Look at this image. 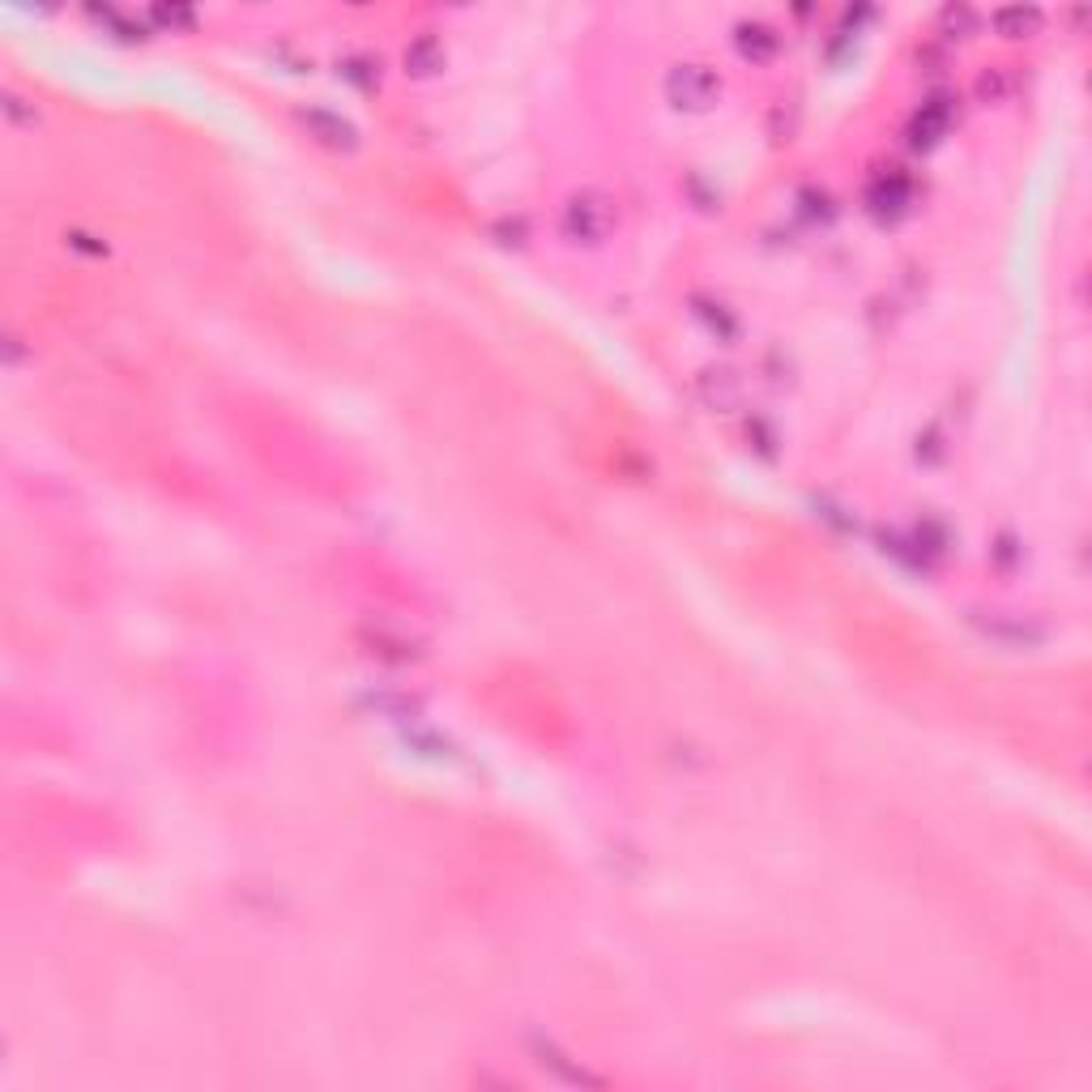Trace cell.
I'll list each match as a JSON object with an SVG mask.
<instances>
[{
    "instance_id": "6da1fadb",
    "label": "cell",
    "mask_w": 1092,
    "mask_h": 1092,
    "mask_svg": "<svg viewBox=\"0 0 1092 1092\" xmlns=\"http://www.w3.org/2000/svg\"><path fill=\"white\" fill-rule=\"evenodd\" d=\"M722 90V77L708 65H675L666 77V95L675 107H708Z\"/></svg>"
},
{
    "instance_id": "7a4b0ae2",
    "label": "cell",
    "mask_w": 1092,
    "mask_h": 1092,
    "mask_svg": "<svg viewBox=\"0 0 1092 1092\" xmlns=\"http://www.w3.org/2000/svg\"><path fill=\"white\" fill-rule=\"evenodd\" d=\"M611 201L602 192H577L563 210V226L572 240H602L611 231Z\"/></svg>"
},
{
    "instance_id": "3957f363",
    "label": "cell",
    "mask_w": 1092,
    "mask_h": 1092,
    "mask_svg": "<svg viewBox=\"0 0 1092 1092\" xmlns=\"http://www.w3.org/2000/svg\"><path fill=\"white\" fill-rule=\"evenodd\" d=\"M85 17H90L103 35H116V39H141V35H150L146 13H133V9H120V5H85Z\"/></svg>"
},
{
    "instance_id": "277c9868",
    "label": "cell",
    "mask_w": 1092,
    "mask_h": 1092,
    "mask_svg": "<svg viewBox=\"0 0 1092 1092\" xmlns=\"http://www.w3.org/2000/svg\"><path fill=\"white\" fill-rule=\"evenodd\" d=\"M734 39H738V51L752 56V61H768V56L781 51V31L764 17H747L734 26Z\"/></svg>"
},
{
    "instance_id": "5b68a950",
    "label": "cell",
    "mask_w": 1092,
    "mask_h": 1092,
    "mask_svg": "<svg viewBox=\"0 0 1092 1092\" xmlns=\"http://www.w3.org/2000/svg\"><path fill=\"white\" fill-rule=\"evenodd\" d=\"M303 124H307V133L316 137V141H325V146H333V150H341V146H355V129L341 120V116H333V111H307L303 116Z\"/></svg>"
},
{
    "instance_id": "8992f818",
    "label": "cell",
    "mask_w": 1092,
    "mask_h": 1092,
    "mask_svg": "<svg viewBox=\"0 0 1092 1092\" xmlns=\"http://www.w3.org/2000/svg\"><path fill=\"white\" fill-rule=\"evenodd\" d=\"M990 22H994V31H998V35L1020 39V35H1032V31L1042 26V9H1032V5H1028V9H1024V5H1008V9H998Z\"/></svg>"
},
{
    "instance_id": "52a82bcc",
    "label": "cell",
    "mask_w": 1092,
    "mask_h": 1092,
    "mask_svg": "<svg viewBox=\"0 0 1092 1092\" xmlns=\"http://www.w3.org/2000/svg\"><path fill=\"white\" fill-rule=\"evenodd\" d=\"M146 22H150V31L180 35V31H192V26H196V9L192 5H150Z\"/></svg>"
},
{
    "instance_id": "ba28073f",
    "label": "cell",
    "mask_w": 1092,
    "mask_h": 1092,
    "mask_svg": "<svg viewBox=\"0 0 1092 1092\" xmlns=\"http://www.w3.org/2000/svg\"><path fill=\"white\" fill-rule=\"evenodd\" d=\"M440 65H444V43L436 35H418L406 47V69L410 73H436Z\"/></svg>"
},
{
    "instance_id": "9c48e42d",
    "label": "cell",
    "mask_w": 1092,
    "mask_h": 1092,
    "mask_svg": "<svg viewBox=\"0 0 1092 1092\" xmlns=\"http://www.w3.org/2000/svg\"><path fill=\"white\" fill-rule=\"evenodd\" d=\"M337 73L341 77H351L359 85H376L380 81V61H371V56H347V61H337Z\"/></svg>"
},
{
    "instance_id": "30bf717a",
    "label": "cell",
    "mask_w": 1092,
    "mask_h": 1092,
    "mask_svg": "<svg viewBox=\"0 0 1092 1092\" xmlns=\"http://www.w3.org/2000/svg\"><path fill=\"white\" fill-rule=\"evenodd\" d=\"M977 26V13L969 5H947L939 13V35H969Z\"/></svg>"
}]
</instances>
